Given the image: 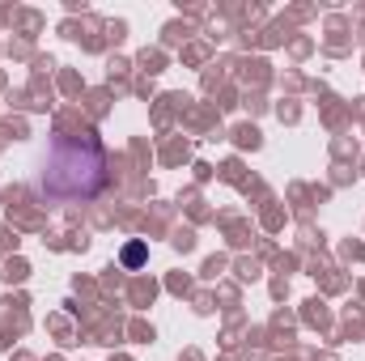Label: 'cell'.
<instances>
[{
  "instance_id": "7a4b0ae2",
  "label": "cell",
  "mask_w": 365,
  "mask_h": 361,
  "mask_svg": "<svg viewBox=\"0 0 365 361\" xmlns=\"http://www.w3.org/2000/svg\"><path fill=\"white\" fill-rule=\"evenodd\" d=\"M123 264H128V268H140V264H145V243H128V247H123Z\"/></svg>"
},
{
  "instance_id": "6da1fadb",
  "label": "cell",
  "mask_w": 365,
  "mask_h": 361,
  "mask_svg": "<svg viewBox=\"0 0 365 361\" xmlns=\"http://www.w3.org/2000/svg\"><path fill=\"white\" fill-rule=\"evenodd\" d=\"M106 187V153L93 136L77 132H56L47 141V153L38 162L34 191L51 204H73V200H93Z\"/></svg>"
}]
</instances>
